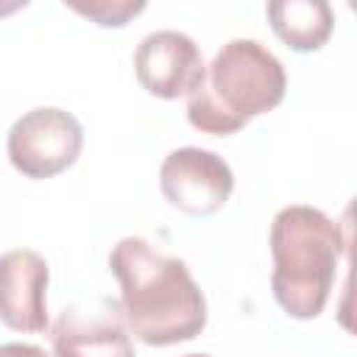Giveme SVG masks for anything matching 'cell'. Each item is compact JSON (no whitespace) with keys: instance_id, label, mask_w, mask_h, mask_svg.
Wrapping results in <instances>:
<instances>
[{"instance_id":"cell-6","label":"cell","mask_w":357,"mask_h":357,"mask_svg":"<svg viewBox=\"0 0 357 357\" xmlns=\"http://www.w3.org/2000/svg\"><path fill=\"white\" fill-rule=\"evenodd\" d=\"M204 70L206 64L198 45L181 31H153L134 50L137 81L165 100L190 95L201 84Z\"/></svg>"},{"instance_id":"cell-9","label":"cell","mask_w":357,"mask_h":357,"mask_svg":"<svg viewBox=\"0 0 357 357\" xmlns=\"http://www.w3.org/2000/svg\"><path fill=\"white\" fill-rule=\"evenodd\" d=\"M273 33L293 50H321L335 28V14L326 0H273L268 3Z\"/></svg>"},{"instance_id":"cell-7","label":"cell","mask_w":357,"mask_h":357,"mask_svg":"<svg viewBox=\"0 0 357 357\" xmlns=\"http://www.w3.org/2000/svg\"><path fill=\"white\" fill-rule=\"evenodd\" d=\"M47 262L31 248H14L0 257V321L14 332L47 329Z\"/></svg>"},{"instance_id":"cell-8","label":"cell","mask_w":357,"mask_h":357,"mask_svg":"<svg viewBox=\"0 0 357 357\" xmlns=\"http://www.w3.org/2000/svg\"><path fill=\"white\" fill-rule=\"evenodd\" d=\"M53 357H137L128 329L112 312L70 307L50 326Z\"/></svg>"},{"instance_id":"cell-2","label":"cell","mask_w":357,"mask_h":357,"mask_svg":"<svg viewBox=\"0 0 357 357\" xmlns=\"http://www.w3.org/2000/svg\"><path fill=\"white\" fill-rule=\"evenodd\" d=\"M287 75L282 61L257 39H231L206 64L187 95V120L204 134H234L251 117L282 103Z\"/></svg>"},{"instance_id":"cell-5","label":"cell","mask_w":357,"mask_h":357,"mask_svg":"<svg viewBox=\"0 0 357 357\" xmlns=\"http://www.w3.org/2000/svg\"><path fill=\"white\" fill-rule=\"evenodd\" d=\"M159 190L170 206L195 218H206L229 201L234 190V173L215 151L187 145L165 156L159 167Z\"/></svg>"},{"instance_id":"cell-3","label":"cell","mask_w":357,"mask_h":357,"mask_svg":"<svg viewBox=\"0 0 357 357\" xmlns=\"http://www.w3.org/2000/svg\"><path fill=\"white\" fill-rule=\"evenodd\" d=\"M340 226L315 206L293 204L271 223V290L290 318H318L329 301L343 257Z\"/></svg>"},{"instance_id":"cell-1","label":"cell","mask_w":357,"mask_h":357,"mask_svg":"<svg viewBox=\"0 0 357 357\" xmlns=\"http://www.w3.org/2000/svg\"><path fill=\"white\" fill-rule=\"evenodd\" d=\"M109 268L120 282V315L126 329L148 346L192 340L206 326V301L190 268L151 248L142 237H123Z\"/></svg>"},{"instance_id":"cell-11","label":"cell","mask_w":357,"mask_h":357,"mask_svg":"<svg viewBox=\"0 0 357 357\" xmlns=\"http://www.w3.org/2000/svg\"><path fill=\"white\" fill-rule=\"evenodd\" d=\"M0 357H47L45 349L31 346V343H3Z\"/></svg>"},{"instance_id":"cell-12","label":"cell","mask_w":357,"mask_h":357,"mask_svg":"<svg viewBox=\"0 0 357 357\" xmlns=\"http://www.w3.org/2000/svg\"><path fill=\"white\" fill-rule=\"evenodd\" d=\"M184 357H212V354H184Z\"/></svg>"},{"instance_id":"cell-4","label":"cell","mask_w":357,"mask_h":357,"mask_svg":"<svg viewBox=\"0 0 357 357\" xmlns=\"http://www.w3.org/2000/svg\"><path fill=\"white\" fill-rule=\"evenodd\" d=\"M84 145V128L75 114L59 106L25 112L8 128L6 151L11 165L28 178H53L75 165Z\"/></svg>"},{"instance_id":"cell-10","label":"cell","mask_w":357,"mask_h":357,"mask_svg":"<svg viewBox=\"0 0 357 357\" xmlns=\"http://www.w3.org/2000/svg\"><path fill=\"white\" fill-rule=\"evenodd\" d=\"M67 6H70L73 11L89 17L92 22L103 25V28H120V25H126L131 17H137L139 11H145V3H142V0H89V3L70 0Z\"/></svg>"}]
</instances>
